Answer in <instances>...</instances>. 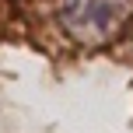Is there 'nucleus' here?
<instances>
[{
	"mask_svg": "<svg viewBox=\"0 0 133 133\" xmlns=\"http://www.w3.org/2000/svg\"><path fill=\"white\" fill-rule=\"evenodd\" d=\"M130 0H60L56 18L63 32L81 46H102L116 39L130 18Z\"/></svg>",
	"mask_w": 133,
	"mask_h": 133,
	"instance_id": "nucleus-1",
	"label": "nucleus"
}]
</instances>
